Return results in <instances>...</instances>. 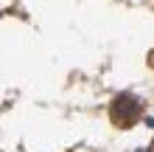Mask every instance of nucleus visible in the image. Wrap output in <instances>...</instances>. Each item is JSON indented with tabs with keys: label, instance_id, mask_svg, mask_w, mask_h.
I'll return each mask as SVG.
<instances>
[{
	"label": "nucleus",
	"instance_id": "f257e3e1",
	"mask_svg": "<svg viewBox=\"0 0 154 152\" xmlns=\"http://www.w3.org/2000/svg\"><path fill=\"white\" fill-rule=\"evenodd\" d=\"M140 113H143L140 102L134 99V96H129V93H121L112 102V107H109V115H112V121L118 127H132V124L140 118Z\"/></svg>",
	"mask_w": 154,
	"mask_h": 152
},
{
	"label": "nucleus",
	"instance_id": "f03ea898",
	"mask_svg": "<svg viewBox=\"0 0 154 152\" xmlns=\"http://www.w3.org/2000/svg\"><path fill=\"white\" fill-rule=\"evenodd\" d=\"M151 152H154V147H151Z\"/></svg>",
	"mask_w": 154,
	"mask_h": 152
}]
</instances>
